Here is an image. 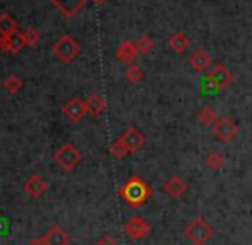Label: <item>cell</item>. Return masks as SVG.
<instances>
[{"instance_id": "obj_14", "label": "cell", "mask_w": 252, "mask_h": 245, "mask_svg": "<svg viewBox=\"0 0 252 245\" xmlns=\"http://www.w3.org/2000/svg\"><path fill=\"white\" fill-rule=\"evenodd\" d=\"M163 189H165L166 196H170L172 199H179V197H182L184 194L187 192V184H186V180H184V179L173 175V177H170V179L166 180L165 185H163Z\"/></svg>"}, {"instance_id": "obj_16", "label": "cell", "mask_w": 252, "mask_h": 245, "mask_svg": "<svg viewBox=\"0 0 252 245\" xmlns=\"http://www.w3.org/2000/svg\"><path fill=\"white\" fill-rule=\"evenodd\" d=\"M166 43H168L170 50H172L173 53H177V55H182V53H186L187 50L190 47V40L187 34L180 33V31H177V33L170 34L168 40H166Z\"/></svg>"}, {"instance_id": "obj_12", "label": "cell", "mask_w": 252, "mask_h": 245, "mask_svg": "<svg viewBox=\"0 0 252 245\" xmlns=\"http://www.w3.org/2000/svg\"><path fill=\"white\" fill-rule=\"evenodd\" d=\"M48 2L53 3L63 16L72 17L74 14H77L84 5H86L88 0H48Z\"/></svg>"}, {"instance_id": "obj_30", "label": "cell", "mask_w": 252, "mask_h": 245, "mask_svg": "<svg viewBox=\"0 0 252 245\" xmlns=\"http://www.w3.org/2000/svg\"><path fill=\"white\" fill-rule=\"evenodd\" d=\"M93 2H94V3H98V5H101V3H105L106 0H93Z\"/></svg>"}, {"instance_id": "obj_9", "label": "cell", "mask_w": 252, "mask_h": 245, "mask_svg": "<svg viewBox=\"0 0 252 245\" xmlns=\"http://www.w3.org/2000/svg\"><path fill=\"white\" fill-rule=\"evenodd\" d=\"M189 67L197 74H202L211 67V57L204 48H196L189 57Z\"/></svg>"}, {"instance_id": "obj_21", "label": "cell", "mask_w": 252, "mask_h": 245, "mask_svg": "<svg viewBox=\"0 0 252 245\" xmlns=\"http://www.w3.org/2000/svg\"><path fill=\"white\" fill-rule=\"evenodd\" d=\"M143 77H144V72H143V69H141L139 65H134V63H130V65L126 69V79H127V83H130V84H139L141 81H143Z\"/></svg>"}, {"instance_id": "obj_23", "label": "cell", "mask_w": 252, "mask_h": 245, "mask_svg": "<svg viewBox=\"0 0 252 245\" xmlns=\"http://www.w3.org/2000/svg\"><path fill=\"white\" fill-rule=\"evenodd\" d=\"M3 88H5V91H9L10 94H16L23 90V81L17 76H10L3 81Z\"/></svg>"}, {"instance_id": "obj_2", "label": "cell", "mask_w": 252, "mask_h": 245, "mask_svg": "<svg viewBox=\"0 0 252 245\" xmlns=\"http://www.w3.org/2000/svg\"><path fill=\"white\" fill-rule=\"evenodd\" d=\"M184 237L192 245H204L213 237V228L204 218H192L184 228Z\"/></svg>"}, {"instance_id": "obj_29", "label": "cell", "mask_w": 252, "mask_h": 245, "mask_svg": "<svg viewBox=\"0 0 252 245\" xmlns=\"http://www.w3.org/2000/svg\"><path fill=\"white\" fill-rule=\"evenodd\" d=\"M30 245H45V242H43V237L41 239H33L30 242Z\"/></svg>"}, {"instance_id": "obj_25", "label": "cell", "mask_w": 252, "mask_h": 245, "mask_svg": "<svg viewBox=\"0 0 252 245\" xmlns=\"http://www.w3.org/2000/svg\"><path fill=\"white\" fill-rule=\"evenodd\" d=\"M136 47L139 50V53H150L151 50L155 48V41H153L148 34H144V36L136 40Z\"/></svg>"}, {"instance_id": "obj_27", "label": "cell", "mask_w": 252, "mask_h": 245, "mask_svg": "<svg viewBox=\"0 0 252 245\" xmlns=\"http://www.w3.org/2000/svg\"><path fill=\"white\" fill-rule=\"evenodd\" d=\"M94 245H117V242H115V239H113V237L103 235L101 239L96 240V244H94Z\"/></svg>"}, {"instance_id": "obj_24", "label": "cell", "mask_w": 252, "mask_h": 245, "mask_svg": "<svg viewBox=\"0 0 252 245\" xmlns=\"http://www.w3.org/2000/svg\"><path fill=\"white\" fill-rule=\"evenodd\" d=\"M23 38H24V43H26V47H36V45L40 43V40H41L40 33H38L36 30H33V28H28V30L23 33Z\"/></svg>"}, {"instance_id": "obj_13", "label": "cell", "mask_w": 252, "mask_h": 245, "mask_svg": "<svg viewBox=\"0 0 252 245\" xmlns=\"http://www.w3.org/2000/svg\"><path fill=\"white\" fill-rule=\"evenodd\" d=\"M45 245H69L70 237L65 230H62L59 225H53L50 230L43 235Z\"/></svg>"}, {"instance_id": "obj_7", "label": "cell", "mask_w": 252, "mask_h": 245, "mask_svg": "<svg viewBox=\"0 0 252 245\" xmlns=\"http://www.w3.org/2000/svg\"><path fill=\"white\" fill-rule=\"evenodd\" d=\"M124 230L132 240H143L150 235L151 226L146 219H143L141 216H130L126 223H124Z\"/></svg>"}, {"instance_id": "obj_8", "label": "cell", "mask_w": 252, "mask_h": 245, "mask_svg": "<svg viewBox=\"0 0 252 245\" xmlns=\"http://www.w3.org/2000/svg\"><path fill=\"white\" fill-rule=\"evenodd\" d=\"M119 139L122 141V144L126 146L129 154L136 153L137 149H141L144 146V143H146V137H144V134L141 132V130H137L136 127H129V129H127L126 132L119 137Z\"/></svg>"}, {"instance_id": "obj_26", "label": "cell", "mask_w": 252, "mask_h": 245, "mask_svg": "<svg viewBox=\"0 0 252 245\" xmlns=\"http://www.w3.org/2000/svg\"><path fill=\"white\" fill-rule=\"evenodd\" d=\"M110 154H112L115 159H122L124 156L129 154V153H127L126 146H124V144H122V141L117 139V141H113L112 146H110Z\"/></svg>"}, {"instance_id": "obj_4", "label": "cell", "mask_w": 252, "mask_h": 245, "mask_svg": "<svg viewBox=\"0 0 252 245\" xmlns=\"http://www.w3.org/2000/svg\"><path fill=\"white\" fill-rule=\"evenodd\" d=\"M53 55L63 63H70L81 53V47L72 36H62L53 43Z\"/></svg>"}, {"instance_id": "obj_1", "label": "cell", "mask_w": 252, "mask_h": 245, "mask_svg": "<svg viewBox=\"0 0 252 245\" xmlns=\"http://www.w3.org/2000/svg\"><path fill=\"white\" fill-rule=\"evenodd\" d=\"M119 196L130 208H139L141 204H144L151 197V187L141 177L134 175L119 189Z\"/></svg>"}, {"instance_id": "obj_10", "label": "cell", "mask_w": 252, "mask_h": 245, "mask_svg": "<svg viewBox=\"0 0 252 245\" xmlns=\"http://www.w3.org/2000/svg\"><path fill=\"white\" fill-rule=\"evenodd\" d=\"M63 115L70 120V122H79L84 115H88L86 103L79 98H70L63 106Z\"/></svg>"}, {"instance_id": "obj_28", "label": "cell", "mask_w": 252, "mask_h": 245, "mask_svg": "<svg viewBox=\"0 0 252 245\" xmlns=\"http://www.w3.org/2000/svg\"><path fill=\"white\" fill-rule=\"evenodd\" d=\"M0 50L2 52H9V38L0 36Z\"/></svg>"}, {"instance_id": "obj_15", "label": "cell", "mask_w": 252, "mask_h": 245, "mask_svg": "<svg viewBox=\"0 0 252 245\" xmlns=\"http://www.w3.org/2000/svg\"><path fill=\"white\" fill-rule=\"evenodd\" d=\"M115 55H117V60H120V62H124V63H132L134 60L137 59V55H139V50H137L136 43H132V41L126 40V41H122V43L119 45V48H117Z\"/></svg>"}, {"instance_id": "obj_19", "label": "cell", "mask_w": 252, "mask_h": 245, "mask_svg": "<svg viewBox=\"0 0 252 245\" xmlns=\"http://www.w3.org/2000/svg\"><path fill=\"white\" fill-rule=\"evenodd\" d=\"M204 165L208 166V170H211V172H218V170H221L223 166L226 165V159L221 153L209 151L208 154L204 156Z\"/></svg>"}, {"instance_id": "obj_18", "label": "cell", "mask_w": 252, "mask_h": 245, "mask_svg": "<svg viewBox=\"0 0 252 245\" xmlns=\"http://www.w3.org/2000/svg\"><path fill=\"white\" fill-rule=\"evenodd\" d=\"M196 119H197V122H199L201 127H213L220 117H218V113H216V110L213 108V106L206 105V106H202L199 112H197Z\"/></svg>"}, {"instance_id": "obj_3", "label": "cell", "mask_w": 252, "mask_h": 245, "mask_svg": "<svg viewBox=\"0 0 252 245\" xmlns=\"http://www.w3.org/2000/svg\"><path fill=\"white\" fill-rule=\"evenodd\" d=\"M233 81V72L226 69L223 63H216L204 77V86L208 91H220L225 90Z\"/></svg>"}, {"instance_id": "obj_22", "label": "cell", "mask_w": 252, "mask_h": 245, "mask_svg": "<svg viewBox=\"0 0 252 245\" xmlns=\"http://www.w3.org/2000/svg\"><path fill=\"white\" fill-rule=\"evenodd\" d=\"M9 53H19L23 47H26L24 43V38H23V33H19V30L16 33L9 34Z\"/></svg>"}, {"instance_id": "obj_5", "label": "cell", "mask_w": 252, "mask_h": 245, "mask_svg": "<svg viewBox=\"0 0 252 245\" xmlns=\"http://www.w3.org/2000/svg\"><path fill=\"white\" fill-rule=\"evenodd\" d=\"M239 130H240L239 123L232 117H220L215 125H213V134H215L216 141L225 144L232 143L237 137V134H239Z\"/></svg>"}, {"instance_id": "obj_6", "label": "cell", "mask_w": 252, "mask_h": 245, "mask_svg": "<svg viewBox=\"0 0 252 245\" xmlns=\"http://www.w3.org/2000/svg\"><path fill=\"white\" fill-rule=\"evenodd\" d=\"M55 163L65 172H72L81 163V153L74 144H63L55 153Z\"/></svg>"}, {"instance_id": "obj_11", "label": "cell", "mask_w": 252, "mask_h": 245, "mask_svg": "<svg viewBox=\"0 0 252 245\" xmlns=\"http://www.w3.org/2000/svg\"><path fill=\"white\" fill-rule=\"evenodd\" d=\"M47 189H48V184L45 182V179L40 175H31L30 179L24 182V192L33 199L41 197L47 192Z\"/></svg>"}, {"instance_id": "obj_20", "label": "cell", "mask_w": 252, "mask_h": 245, "mask_svg": "<svg viewBox=\"0 0 252 245\" xmlns=\"http://www.w3.org/2000/svg\"><path fill=\"white\" fill-rule=\"evenodd\" d=\"M17 31V24L9 14L3 12L0 16V36H9V34L16 33Z\"/></svg>"}, {"instance_id": "obj_17", "label": "cell", "mask_w": 252, "mask_h": 245, "mask_svg": "<svg viewBox=\"0 0 252 245\" xmlns=\"http://www.w3.org/2000/svg\"><path fill=\"white\" fill-rule=\"evenodd\" d=\"M84 103H86V110H88V115H91L93 119H96V117L101 115V112L105 110L106 103L105 99H103L100 94L93 93L90 94L86 99H84Z\"/></svg>"}]
</instances>
